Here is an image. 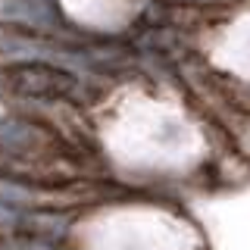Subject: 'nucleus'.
<instances>
[{"label": "nucleus", "mask_w": 250, "mask_h": 250, "mask_svg": "<svg viewBox=\"0 0 250 250\" xmlns=\"http://www.w3.org/2000/svg\"><path fill=\"white\" fill-rule=\"evenodd\" d=\"M0 250H6V247H3V241H0Z\"/></svg>", "instance_id": "3"}, {"label": "nucleus", "mask_w": 250, "mask_h": 250, "mask_svg": "<svg viewBox=\"0 0 250 250\" xmlns=\"http://www.w3.org/2000/svg\"><path fill=\"white\" fill-rule=\"evenodd\" d=\"M69 150L72 147L50 125L19 113H6V109L0 113V153L22 156V160H44V156H60Z\"/></svg>", "instance_id": "1"}, {"label": "nucleus", "mask_w": 250, "mask_h": 250, "mask_svg": "<svg viewBox=\"0 0 250 250\" xmlns=\"http://www.w3.org/2000/svg\"><path fill=\"white\" fill-rule=\"evenodd\" d=\"M209 66H213V62H209ZM209 78H213V88L229 100V106L250 113V78H234L229 72H219L216 66H213V75Z\"/></svg>", "instance_id": "2"}]
</instances>
